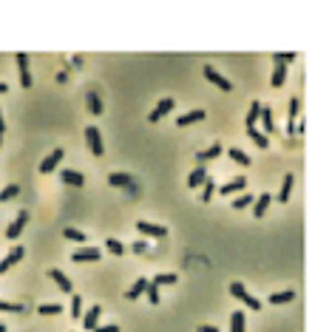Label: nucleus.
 Returning <instances> with one entry per match:
<instances>
[{
	"instance_id": "1",
	"label": "nucleus",
	"mask_w": 332,
	"mask_h": 332,
	"mask_svg": "<svg viewBox=\"0 0 332 332\" xmlns=\"http://www.w3.org/2000/svg\"><path fill=\"white\" fill-rule=\"evenodd\" d=\"M230 295L239 298L241 304H247L250 309H261V301H258L256 295H250V293H247V287L241 284V281H233V284H230Z\"/></svg>"
},
{
	"instance_id": "2",
	"label": "nucleus",
	"mask_w": 332,
	"mask_h": 332,
	"mask_svg": "<svg viewBox=\"0 0 332 332\" xmlns=\"http://www.w3.org/2000/svg\"><path fill=\"white\" fill-rule=\"evenodd\" d=\"M85 142H88V150H91L94 156H103V153H105L103 137H100V128H94V125L85 128Z\"/></svg>"
},
{
	"instance_id": "3",
	"label": "nucleus",
	"mask_w": 332,
	"mask_h": 332,
	"mask_svg": "<svg viewBox=\"0 0 332 332\" xmlns=\"http://www.w3.org/2000/svg\"><path fill=\"white\" fill-rule=\"evenodd\" d=\"M137 230L142 233V236H153V239H162V236L168 233V227L153 224V221H145V219H139V221H137Z\"/></svg>"
},
{
	"instance_id": "4",
	"label": "nucleus",
	"mask_w": 332,
	"mask_h": 332,
	"mask_svg": "<svg viewBox=\"0 0 332 332\" xmlns=\"http://www.w3.org/2000/svg\"><path fill=\"white\" fill-rule=\"evenodd\" d=\"M17 71H20V85L23 88H29L32 85V71H29V54H23V51H17Z\"/></svg>"
},
{
	"instance_id": "5",
	"label": "nucleus",
	"mask_w": 332,
	"mask_h": 332,
	"mask_svg": "<svg viewBox=\"0 0 332 332\" xmlns=\"http://www.w3.org/2000/svg\"><path fill=\"white\" fill-rule=\"evenodd\" d=\"M100 315H103V307H100V304H94L88 312H82V327H85L88 332H94L97 327H100Z\"/></svg>"
},
{
	"instance_id": "6",
	"label": "nucleus",
	"mask_w": 332,
	"mask_h": 332,
	"mask_svg": "<svg viewBox=\"0 0 332 332\" xmlns=\"http://www.w3.org/2000/svg\"><path fill=\"white\" fill-rule=\"evenodd\" d=\"M63 156H66V150H63V148H54V150H51V153L46 156V159L40 162V173H51V171H54V168L60 165V159H63Z\"/></svg>"
},
{
	"instance_id": "7",
	"label": "nucleus",
	"mask_w": 332,
	"mask_h": 332,
	"mask_svg": "<svg viewBox=\"0 0 332 332\" xmlns=\"http://www.w3.org/2000/svg\"><path fill=\"white\" fill-rule=\"evenodd\" d=\"M205 77H207L210 82H213V85H219L221 91H233V85H230V80H227V77H221V74H219V71L213 69V66H205Z\"/></svg>"
},
{
	"instance_id": "8",
	"label": "nucleus",
	"mask_w": 332,
	"mask_h": 332,
	"mask_svg": "<svg viewBox=\"0 0 332 332\" xmlns=\"http://www.w3.org/2000/svg\"><path fill=\"white\" fill-rule=\"evenodd\" d=\"M171 111H173V100H171V97H165V100H159V103H156V108L148 114V119H150V122H159L162 116L171 114Z\"/></svg>"
},
{
	"instance_id": "9",
	"label": "nucleus",
	"mask_w": 332,
	"mask_h": 332,
	"mask_svg": "<svg viewBox=\"0 0 332 332\" xmlns=\"http://www.w3.org/2000/svg\"><path fill=\"white\" fill-rule=\"evenodd\" d=\"M26 221H29V213H26V210H20V213H17V219H14L9 227H6V236H9V239H17V236L23 233Z\"/></svg>"
},
{
	"instance_id": "10",
	"label": "nucleus",
	"mask_w": 332,
	"mask_h": 332,
	"mask_svg": "<svg viewBox=\"0 0 332 332\" xmlns=\"http://www.w3.org/2000/svg\"><path fill=\"white\" fill-rule=\"evenodd\" d=\"M205 116H207V114L202 111V108H193V111H187V114L176 116V128H184V125H193V122H202Z\"/></svg>"
},
{
	"instance_id": "11",
	"label": "nucleus",
	"mask_w": 332,
	"mask_h": 332,
	"mask_svg": "<svg viewBox=\"0 0 332 332\" xmlns=\"http://www.w3.org/2000/svg\"><path fill=\"white\" fill-rule=\"evenodd\" d=\"M108 184L111 187H128V190H134V176L131 173H108Z\"/></svg>"
},
{
	"instance_id": "12",
	"label": "nucleus",
	"mask_w": 332,
	"mask_h": 332,
	"mask_svg": "<svg viewBox=\"0 0 332 332\" xmlns=\"http://www.w3.org/2000/svg\"><path fill=\"white\" fill-rule=\"evenodd\" d=\"M23 256H26L23 247H12V253H9V256H6V258L0 261V273H6V270H12L17 261H23Z\"/></svg>"
},
{
	"instance_id": "13",
	"label": "nucleus",
	"mask_w": 332,
	"mask_h": 332,
	"mask_svg": "<svg viewBox=\"0 0 332 332\" xmlns=\"http://www.w3.org/2000/svg\"><path fill=\"white\" fill-rule=\"evenodd\" d=\"M244 187H247V179L244 176H236V179L224 182L219 190H221V196H233V193H239V190H244Z\"/></svg>"
},
{
	"instance_id": "14",
	"label": "nucleus",
	"mask_w": 332,
	"mask_h": 332,
	"mask_svg": "<svg viewBox=\"0 0 332 332\" xmlns=\"http://www.w3.org/2000/svg\"><path fill=\"white\" fill-rule=\"evenodd\" d=\"M148 284H150L148 278H137V281H134V287H131V290L125 293V298H128V301H137L139 295H145V290H148Z\"/></svg>"
},
{
	"instance_id": "15",
	"label": "nucleus",
	"mask_w": 332,
	"mask_h": 332,
	"mask_svg": "<svg viewBox=\"0 0 332 332\" xmlns=\"http://www.w3.org/2000/svg\"><path fill=\"white\" fill-rule=\"evenodd\" d=\"M100 256H103V250H97V247H85V250H77L71 258H74V261H97Z\"/></svg>"
},
{
	"instance_id": "16",
	"label": "nucleus",
	"mask_w": 332,
	"mask_h": 332,
	"mask_svg": "<svg viewBox=\"0 0 332 332\" xmlns=\"http://www.w3.org/2000/svg\"><path fill=\"white\" fill-rule=\"evenodd\" d=\"M48 275H51V278L57 281V287L63 290V293H71V278L63 273V270H57V267H54V270H48Z\"/></svg>"
},
{
	"instance_id": "17",
	"label": "nucleus",
	"mask_w": 332,
	"mask_h": 332,
	"mask_svg": "<svg viewBox=\"0 0 332 332\" xmlns=\"http://www.w3.org/2000/svg\"><path fill=\"white\" fill-rule=\"evenodd\" d=\"M60 179H63L66 184H74V187L85 184V176H82L80 171H63V173H60Z\"/></svg>"
},
{
	"instance_id": "18",
	"label": "nucleus",
	"mask_w": 332,
	"mask_h": 332,
	"mask_svg": "<svg viewBox=\"0 0 332 332\" xmlns=\"http://www.w3.org/2000/svg\"><path fill=\"white\" fill-rule=\"evenodd\" d=\"M270 202H273V196H270V193H261L258 199H256V205H253V213H256V216L261 219L264 213H267V207H270Z\"/></svg>"
},
{
	"instance_id": "19",
	"label": "nucleus",
	"mask_w": 332,
	"mask_h": 332,
	"mask_svg": "<svg viewBox=\"0 0 332 332\" xmlns=\"http://www.w3.org/2000/svg\"><path fill=\"white\" fill-rule=\"evenodd\" d=\"M295 116H298V97H293V100H290V122H287V134H290V137L298 131Z\"/></svg>"
},
{
	"instance_id": "20",
	"label": "nucleus",
	"mask_w": 332,
	"mask_h": 332,
	"mask_svg": "<svg viewBox=\"0 0 332 332\" xmlns=\"http://www.w3.org/2000/svg\"><path fill=\"white\" fill-rule=\"evenodd\" d=\"M219 153H221V145H210V148H205V150H199V153H196V159H199V165H205V162H210V159H216Z\"/></svg>"
},
{
	"instance_id": "21",
	"label": "nucleus",
	"mask_w": 332,
	"mask_h": 332,
	"mask_svg": "<svg viewBox=\"0 0 332 332\" xmlns=\"http://www.w3.org/2000/svg\"><path fill=\"white\" fill-rule=\"evenodd\" d=\"M284 80H287V66L284 63H275V69H273V88H281L284 85Z\"/></svg>"
},
{
	"instance_id": "22",
	"label": "nucleus",
	"mask_w": 332,
	"mask_h": 332,
	"mask_svg": "<svg viewBox=\"0 0 332 332\" xmlns=\"http://www.w3.org/2000/svg\"><path fill=\"white\" fill-rule=\"evenodd\" d=\"M205 182H207L205 165H199V168H196V171L190 173V176H187V184H190V187H199V184H205Z\"/></svg>"
},
{
	"instance_id": "23",
	"label": "nucleus",
	"mask_w": 332,
	"mask_h": 332,
	"mask_svg": "<svg viewBox=\"0 0 332 332\" xmlns=\"http://www.w3.org/2000/svg\"><path fill=\"white\" fill-rule=\"evenodd\" d=\"M244 321H247V315H244L241 309H236V312L230 315V332H244Z\"/></svg>"
},
{
	"instance_id": "24",
	"label": "nucleus",
	"mask_w": 332,
	"mask_h": 332,
	"mask_svg": "<svg viewBox=\"0 0 332 332\" xmlns=\"http://www.w3.org/2000/svg\"><path fill=\"white\" fill-rule=\"evenodd\" d=\"M293 182H295V176H293V173H287L284 179H281V193H278V202H287V199H290V190H293Z\"/></svg>"
},
{
	"instance_id": "25",
	"label": "nucleus",
	"mask_w": 332,
	"mask_h": 332,
	"mask_svg": "<svg viewBox=\"0 0 332 332\" xmlns=\"http://www.w3.org/2000/svg\"><path fill=\"white\" fill-rule=\"evenodd\" d=\"M261 108H264L261 103H253L250 105V111H247V128H256V122L261 119Z\"/></svg>"
},
{
	"instance_id": "26",
	"label": "nucleus",
	"mask_w": 332,
	"mask_h": 332,
	"mask_svg": "<svg viewBox=\"0 0 332 332\" xmlns=\"http://www.w3.org/2000/svg\"><path fill=\"white\" fill-rule=\"evenodd\" d=\"M293 298H295L293 290H281V293H273V295H270V304H290Z\"/></svg>"
},
{
	"instance_id": "27",
	"label": "nucleus",
	"mask_w": 332,
	"mask_h": 332,
	"mask_svg": "<svg viewBox=\"0 0 332 332\" xmlns=\"http://www.w3.org/2000/svg\"><path fill=\"white\" fill-rule=\"evenodd\" d=\"M247 137H250L253 142H256V145H258V148H267V145H270V139L264 137L261 131H256V128H247Z\"/></svg>"
},
{
	"instance_id": "28",
	"label": "nucleus",
	"mask_w": 332,
	"mask_h": 332,
	"mask_svg": "<svg viewBox=\"0 0 332 332\" xmlns=\"http://www.w3.org/2000/svg\"><path fill=\"white\" fill-rule=\"evenodd\" d=\"M176 278H179L176 273H156L153 278H150V281L159 287V284H176Z\"/></svg>"
},
{
	"instance_id": "29",
	"label": "nucleus",
	"mask_w": 332,
	"mask_h": 332,
	"mask_svg": "<svg viewBox=\"0 0 332 332\" xmlns=\"http://www.w3.org/2000/svg\"><path fill=\"white\" fill-rule=\"evenodd\" d=\"M227 153H230V159H233V162H239V165H250V156H247L241 148H230Z\"/></svg>"
},
{
	"instance_id": "30",
	"label": "nucleus",
	"mask_w": 332,
	"mask_h": 332,
	"mask_svg": "<svg viewBox=\"0 0 332 332\" xmlns=\"http://www.w3.org/2000/svg\"><path fill=\"white\" fill-rule=\"evenodd\" d=\"M88 105H91V114H103V103L97 91H88Z\"/></svg>"
},
{
	"instance_id": "31",
	"label": "nucleus",
	"mask_w": 332,
	"mask_h": 332,
	"mask_svg": "<svg viewBox=\"0 0 332 332\" xmlns=\"http://www.w3.org/2000/svg\"><path fill=\"white\" fill-rule=\"evenodd\" d=\"M247 205H256V199H253L250 193H241V196L233 199V207H236V210H241V207H247Z\"/></svg>"
},
{
	"instance_id": "32",
	"label": "nucleus",
	"mask_w": 332,
	"mask_h": 332,
	"mask_svg": "<svg viewBox=\"0 0 332 332\" xmlns=\"http://www.w3.org/2000/svg\"><path fill=\"white\" fill-rule=\"evenodd\" d=\"M37 312H40V315H60V312H63V307H60V304H40V307H37Z\"/></svg>"
},
{
	"instance_id": "33",
	"label": "nucleus",
	"mask_w": 332,
	"mask_h": 332,
	"mask_svg": "<svg viewBox=\"0 0 332 332\" xmlns=\"http://www.w3.org/2000/svg\"><path fill=\"white\" fill-rule=\"evenodd\" d=\"M71 315L82 321V295H74V298H71Z\"/></svg>"
},
{
	"instance_id": "34",
	"label": "nucleus",
	"mask_w": 332,
	"mask_h": 332,
	"mask_svg": "<svg viewBox=\"0 0 332 332\" xmlns=\"http://www.w3.org/2000/svg\"><path fill=\"white\" fill-rule=\"evenodd\" d=\"M63 236H66V239H71V241H85V233H82V230H77V227H66V230H63Z\"/></svg>"
},
{
	"instance_id": "35",
	"label": "nucleus",
	"mask_w": 332,
	"mask_h": 332,
	"mask_svg": "<svg viewBox=\"0 0 332 332\" xmlns=\"http://www.w3.org/2000/svg\"><path fill=\"white\" fill-rule=\"evenodd\" d=\"M17 190H20L17 184H6V187L0 190V202H9V199H14V196H17Z\"/></svg>"
},
{
	"instance_id": "36",
	"label": "nucleus",
	"mask_w": 332,
	"mask_h": 332,
	"mask_svg": "<svg viewBox=\"0 0 332 332\" xmlns=\"http://www.w3.org/2000/svg\"><path fill=\"white\" fill-rule=\"evenodd\" d=\"M261 125H264V131H273V111L270 108H261Z\"/></svg>"
},
{
	"instance_id": "37",
	"label": "nucleus",
	"mask_w": 332,
	"mask_h": 332,
	"mask_svg": "<svg viewBox=\"0 0 332 332\" xmlns=\"http://www.w3.org/2000/svg\"><path fill=\"white\" fill-rule=\"evenodd\" d=\"M105 250H111L114 256H122V253H125V247H122L116 239H105Z\"/></svg>"
},
{
	"instance_id": "38",
	"label": "nucleus",
	"mask_w": 332,
	"mask_h": 332,
	"mask_svg": "<svg viewBox=\"0 0 332 332\" xmlns=\"http://www.w3.org/2000/svg\"><path fill=\"white\" fill-rule=\"evenodd\" d=\"M145 295H148V301H150V304H159V287H156L153 281H150V284H148V290H145Z\"/></svg>"
},
{
	"instance_id": "39",
	"label": "nucleus",
	"mask_w": 332,
	"mask_h": 332,
	"mask_svg": "<svg viewBox=\"0 0 332 332\" xmlns=\"http://www.w3.org/2000/svg\"><path fill=\"white\" fill-rule=\"evenodd\" d=\"M0 312H23V304H12V301H0Z\"/></svg>"
},
{
	"instance_id": "40",
	"label": "nucleus",
	"mask_w": 332,
	"mask_h": 332,
	"mask_svg": "<svg viewBox=\"0 0 332 332\" xmlns=\"http://www.w3.org/2000/svg\"><path fill=\"white\" fill-rule=\"evenodd\" d=\"M216 193V184H213V179H207L205 182V190H202V202H210V196Z\"/></svg>"
},
{
	"instance_id": "41",
	"label": "nucleus",
	"mask_w": 332,
	"mask_h": 332,
	"mask_svg": "<svg viewBox=\"0 0 332 332\" xmlns=\"http://www.w3.org/2000/svg\"><path fill=\"white\" fill-rule=\"evenodd\" d=\"M273 60H275V63H284V66H287V63H293V60H295V51H284V54H278V51H275Z\"/></svg>"
},
{
	"instance_id": "42",
	"label": "nucleus",
	"mask_w": 332,
	"mask_h": 332,
	"mask_svg": "<svg viewBox=\"0 0 332 332\" xmlns=\"http://www.w3.org/2000/svg\"><path fill=\"white\" fill-rule=\"evenodd\" d=\"M94 332H119V327L116 324H105V327H97Z\"/></svg>"
},
{
	"instance_id": "43",
	"label": "nucleus",
	"mask_w": 332,
	"mask_h": 332,
	"mask_svg": "<svg viewBox=\"0 0 332 332\" xmlns=\"http://www.w3.org/2000/svg\"><path fill=\"white\" fill-rule=\"evenodd\" d=\"M131 250H134V253H145V250H148V244H145V241H134V244H131Z\"/></svg>"
},
{
	"instance_id": "44",
	"label": "nucleus",
	"mask_w": 332,
	"mask_h": 332,
	"mask_svg": "<svg viewBox=\"0 0 332 332\" xmlns=\"http://www.w3.org/2000/svg\"><path fill=\"white\" fill-rule=\"evenodd\" d=\"M199 332H219V330H216V327H207V324H205V327H199Z\"/></svg>"
},
{
	"instance_id": "45",
	"label": "nucleus",
	"mask_w": 332,
	"mask_h": 332,
	"mask_svg": "<svg viewBox=\"0 0 332 332\" xmlns=\"http://www.w3.org/2000/svg\"><path fill=\"white\" fill-rule=\"evenodd\" d=\"M3 131H6V122H3V111H0V137H3Z\"/></svg>"
},
{
	"instance_id": "46",
	"label": "nucleus",
	"mask_w": 332,
	"mask_h": 332,
	"mask_svg": "<svg viewBox=\"0 0 332 332\" xmlns=\"http://www.w3.org/2000/svg\"><path fill=\"white\" fill-rule=\"evenodd\" d=\"M3 91H9V85H6V82H0V94Z\"/></svg>"
},
{
	"instance_id": "47",
	"label": "nucleus",
	"mask_w": 332,
	"mask_h": 332,
	"mask_svg": "<svg viewBox=\"0 0 332 332\" xmlns=\"http://www.w3.org/2000/svg\"><path fill=\"white\" fill-rule=\"evenodd\" d=\"M0 332H6V327H3V324H0Z\"/></svg>"
},
{
	"instance_id": "48",
	"label": "nucleus",
	"mask_w": 332,
	"mask_h": 332,
	"mask_svg": "<svg viewBox=\"0 0 332 332\" xmlns=\"http://www.w3.org/2000/svg\"><path fill=\"white\" fill-rule=\"evenodd\" d=\"M0 142H3V137H0Z\"/></svg>"
}]
</instances>
